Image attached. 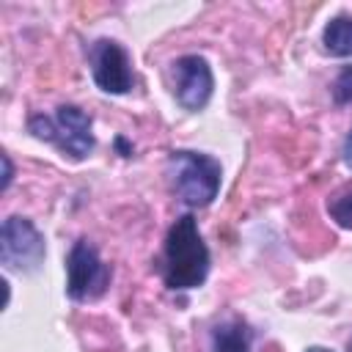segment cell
Here are the masks:
<instances>
[{"label": "cell", "instance_id": "6da1fadb", "mask_svg": "<svg viewBox=\"0 0 352 352\" xmlns=\"http://www.w3.org/2000/svg\"><path fill=\"white\" fill-rule=\"evenodd\" d=\"M209 275V248L198 231L192 214H182L168 236L162 250V280L173 292L198 289Z\"/></svg>", "mask_w": 352, "mask_h": 352}, {"label": "cell", "instance_id": "7a4b0ae2", "mask_svg": "<svg viewBox=\"0 0 352 352\" xmlns=\"http://www.w3.org/2000/svg\"><path fill=\"white\" fill-rule=\"evenodd\" d=\"M168 173L176 198L187 206H209L220 192L223 168L204 151H173L168 157Z\"/></svg>", "mask_w": 352, "mask_h": 352}, {"label": "cell", "instance_id": "3957f363", "mask_svg": "<svg viewBox=\"0 0 352 352\" xmlns=\"http://www.w3.org/2000/svg\"><path fill=\"white\" fill-rule=\"evenodd\" d=\"M28 129L38 140L55 143L72 160H85L94 151L91 118L74 104H60L55 116H30Z\"/></svg>", "mask_w": 352, "mask_h": 352}, {"label": "cell", "instance_id": "277c9868", "mask_svg": "<svg viewBox=\"0 0 352 352\" xmlns=\"http://www.w3.org/2000/svg\"><path fill=\"white\" fill-rule=\"evenodd\" d=\"M110 283V267L88 239H77L66 256V294L77 302L96 300Z\"/></svg>", "mask_w": 352, "mask_h": 352}, {"label": "cell", "instance_id": "5b68a950", "mask_svg": "<svg viewBox=\"0 0 352 352\" xmlns=\"http://www.w3.org/2000/svg\"><path fill=\"white\" fill-rule=\"evenodd\" d=\"M47 256L44 236L28 217H6L0 231V258L8 270L36 272Z\"/></svg>", "mask_w": 352, "mask_h": 352}, {"label": "cell", "instance_id": "8992f818", "mask_svg": "<svg viewBox=\"0 0 352 352\" xmlns=\"http://www.w3.org/2000/svg\"><path fill=\"white\" fill-rule=\"evenodd\" d=\"M88 63H91V74L94 82L104 91V94H126L135 85V74H132V60L129 52L113 41V38H96L88 50Z\"/></svg>", "mask_w": 352, "mask_h": 352}, {"label": "cell", "instance_id": "52a82bcc", "mask_svg": "<svg viewBox=\"0 0 352 352\" xmlns=\"http://www.w3.org/2000/svg\"><path fill=\"white\" fill-rule=\"evenodd\" d=\"M176 74V99L184 110H204L214 91L212 66L201 55H182L173 63Z\"/></svg>", "mask_w": 352, "mask_h": 352}, {"label": "cell", "instance_id": "ba28073f", "mask_svg": "<svg viewBox=\"0 0 352 352\" xmlns=\"http://www.w3.org/2000/svg\"><path fill=\"white\" fill-rule=\"evenodd\" d=\"M250 327L242 319H228L212 330V349L209 352H250Z\"/></svg>", "mask_w": 352, "mask_h": 352}, {"label": "cell", "instance_id": "9c48e42d", "mask_svg": "<svg viewBox=\"0 0 352 352\" xmlns=\"http://www.w3.org/2000/svg\"><path fill=\"white\" fill-rule=\"evenodd\" d=\"M322 44L333 58H349L352 55V16H333L324 25Z\"/></svg>", "mask_w": 352, "mask_h": 352}, {"label": "cell", "instance_id": "30bf717a", "mask_svg": "<svg viewBox=\"0 0 352 352\" xmlns=\"http://www.w3.org/2000/svg\"><path fill=\"white\" fill-rule=\"evenodd\" d=\"M327 212L341 228H352V190H344V192L333 195L327 201Z\"/></svg>", "mask_w": 352, "mask_h": 352}, {"label": "cell", "instance_id": "8fae6325", "mask_svg": "<svg viewBox=\"0 0 352 352\" xmlns=\"http://www.w3.org/2000/svg\"><path fill=\"white\" fill-rule=\"evenodd\" d=\"M333 99L336 104H349L352 102V66L341 69V74L333 82Z\"/></svg>", "mask_w": 352, "mask_h": 352}, {"label": "cell", "instance_id": "7c38bea8", "mask_svg": "<svg viewBox=\"0 0 352 352\" xmlns=\"http://www.w3.org/2000/svg\"><path fill=\"white\" fill-rule=\"evenodd\" d=\"M3 168H6V173H3V190H6V187L11 184V173H14V170H11V160H8V154H3Z\"/></svg>", "mask_w": 352, "mask_h": 352}, {"label": "cell", "instance_id": "4fadbf2b", "mask_svg": "<svg viewBox=\"0 0 352 352\" xmlns=\"http://www.w3.org/2000/svg\"><path fill=\"white\" fill-rule=\"evenodd\" d=\"M344 162L352 168V129H349V135H346V140H344Z\"/></svg>", "mask_w": 352, "mask_h": 352}, {"label": "cell", "instance_id": "5bb4252c", "mask_svg": "<svg viewBox=\"0 0 352 352\" xmlns=\"http://www.w3.org/2000/svg\"><path fill=\"white\" fill-rule=\"evenodd\" d=\"M116 146L124 151V157H129V154H132V146H126V140H124V138H118V140H116Z\"/></svg>", "mask_w": 352, "mask_h": 352}, {"label": "cell", "instance_id": "9a60e30c", "mask_svg": "<svg viewBox=\"0 0 352 352\" xmlns=\"http://www.w3.org/2000/svg\"><path fill=\"white\" fill-rule=\"evenodd\" d=\"M305 352H330V349H324V346H311V349H305Z\"/></svg>", "mask_w": 352, "mask_h": 352}, {"label": "cell", "instance_id": "2e32d148", "mask_svg": "<svg viewBox=\"0 0 352 352\" xmlns=\"http://www.w3.org/2000/svg\"><path fill=\"white\" fill-rule=\"evenodd\" d=\"M349 352H352V341H349Z\"/></svg>", "mask_w": 352, "mask_h": 352}]
</instances>
